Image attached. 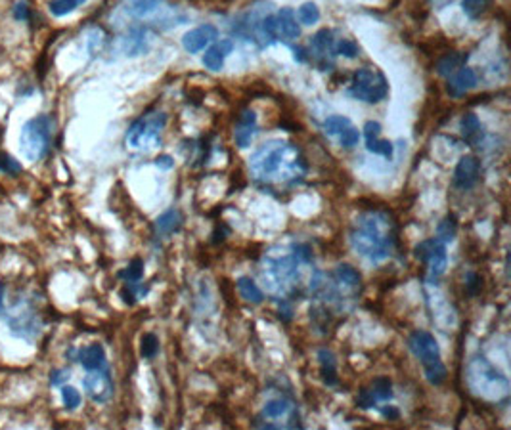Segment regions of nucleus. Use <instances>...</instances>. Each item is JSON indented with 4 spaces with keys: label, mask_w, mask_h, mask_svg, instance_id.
<instances>
[{
    "label": "nucleus",
    "mask_w": 511,
    "mask_h": 430,
    "mask_svg": "<svg viewBox=\"0 0 511 430\" xmlns=\"http://www.w3.org/2000/svg\"><path fill=\"white\" fill-rule=\"evenodd\" d=\"M62 400H64V405L67 409H77L79 405H81V394L73 386H64L62 388Z\"/></svg>",
    "instance_id": "37"
},
{
    "label": "nucleus",
    "mask_w": 511,
    "mask_h": 430,
    "mask_svg": "<svg viewBox=\"0 0 511 430\" xmlns=\"http://www.w3.org/2000/svg\"><path fill=\"white\" fill-rule=\"evenodd\" d=\"M477 83H479V79H477V73L471 67H459L448 77V94L452 98H461L467 91L475 88Z\"/></svg>",
    "instance_id": "16"
},
{
    "label": "nucleus",
    "mask_w": 511,
    "mask_h": 430,
    "mask_svg": "<svg viewBox=\"0 0 511 430\" xmlns=\"http://www.w3.org/2000/svg\"><path fill=\"white\" fill-rule=\"evenodd\" d=\"M257 113L253 110H246L240 115L238 122H236V130H234V140L236 146L241 149H246L251 146L253 138L257 136Z\"/></svg>",
    "instance_id": "15"
},
{
    "label": "nucleus",
    "mask_w": 511,
    "mask_h": 430,
    "mask_svg": "<svg viewBox=\"0 0 511 430\" xmlns=\"http://www.w3.org/2000/svg\"><path fill=\"white\" fill-rule=\"evenodd\" d=\"M276 31H278L280 39H299L301 27L297 25V16H295L292 8H282L278 12V16H276Z\"/></svg>",
    "instance_id": "18"
},
{
    "label": "nucleus",
    "mask_w": 511,
    "mask_h": 430,
    "mask_svg": "<svg viewBox=\"0 0 511 430\" xmlns=\"http://www.w3.org/2000/svg\"><path fill=\"white\" fill-rule=\"evenodd\" d=\"M182 226V214L176 209H168L156 220V231L159 236H168Z\"/></svg>",
    "instance_id": "23"
},
{
    "label": "nucleus",
    "mask_w": 511,
    "mask_h": 430,
    "mask_svg": "<svg viewBox=\"0 0 511 430\" xmlns=\"http://www.w3.org/2000/svg\"><path fill=\"white\" fill-rule=\"evenodd\" d=\"M414 255L420 262L429 264V272H431L433 277L442 276V272L447 270V247H444V243H440L439 239H425V241H421V243L415 247Z\"/></svg>",
    "instance_id": "9"
},
{
    "label": "nucleus",
    "mask_w": 511,
    "mask_h": 430,
    "mask_svg": "<svg viewBox=\"0 0 511 430\" xmlns=\"http://www.w3.org/2000/svg\"><path fill=\"white\" fill-rule=\"evenodd\" d=\"M490 6V0H461V10L466 13L467 18L477 20Z\"/></svg>",
    "instance_id": "28"
},
{
    "label": "nucleus",
    "mask_w": 511,
    "mask_h": 430,
    "mask_svg": "<svg viewBox=\"0 0 511 430\" xmlns=\"http://www.w3.org/2000/svg\"><path fill=\"white\" fill-rule=\"evenodd\" d=\"M356 404L360 405L362 409H369V407H374V405H376V396H374V392L362 388V390H360V394H358V400H356Z\"/></svg>",
    "instance_id": "41"
},
{
    "label": "nucleus",
    "mask_w": 511,
    "mask_h": 430,
    "mask_svg": "<svg viewBox=\"0 0 511 430\" xmlns=\"http://www.w3.org/2000/svg\"><path fill=\"white\" fill-rule=\"evenodd\" d=\"M289 50L293 52V58L297 59L299 64H304V62H306V58H309V56H306V52H304L303 48H301V46L289 45Z\"/></svg>",
    "instance_id": "46"
},
{
    "label": "nucleus",
    "mask_w": 511,
    "mask_h": 430,
    "mask_svg": "<svg viewBox=\"0 0 511 430\" xmlns=\"http://www.w3.org/2000/svg\"><path fill=\"white\" fill-rule=\"evenodd\" d=\"M335 277L341 287H350V289H355V287L360 285V274H358V270H356L355 266H350V264H341V266H337Z\"/></svg>",
    "instance_id": "26"
},
{
    "label": "nucleus",
    "mask_w": 511,
    "mask_h": 430,
    "mask_svg": "<svg viewBox=\"0 0 511 430\" xmlns=\"http://www.w3.org/2000/svg\"><path fill=\"white\" fill-rule=\"evenodd\" d=\"M86 0H52L50 2V12L52 16H67V13H71L73 10H77L79 6H83Z\"/></svg>",
    "instance_id": "30"
},
{
    "label": "nucleus",
    "mask_w": 511,
    "mask_h": 430,
    "mask_svg": "<svg viewBox=\"0 0 511 430\" xmlns=\"http://www.w3.org/2000/svg\"><path fill=\"white\" fill-rule=\"evenodd\" d=\"M381 413H383V417L389 419V421H396V419L401 417V411L396 409V407H383Z\"/></svg>",
    "instance_id": "47"
},
{
    "label": "nucleus",
    "mask_w": 511,
    "mask_h": 430,
    "mask_svg": "<svg viewBox=\"0 0 511 430\" xmlns=\"http://www.w3.org/2000/svg\"><path fill=\"white\" fill-rule=\"evenodd\" d=\"M372 392H374V396H376L377 400H391L393 398V385H391V379H387V377H377V379L374 380V388H372Z\"/></svg>",
    "instance_id": "36"
},
{
    "label": "nucleus",
    "mask_w": 511,
    "mask_h": 430,
    "mask_svg": "<svg viewBox=\"0 0 511 430\" xmlns=\"http://www.w3.org/2000/svg\"><path fill=\"white\" fill-rule=\"evenodd\" d=\"M238 289H240L241 298H246L251 304H260L265 301V293L259 289V285L253 281L251 277H240L238 279Z\"/></svg>",
    "instance_id": "25"
},
{
    "label": "nucleus",
    "mask_w": 511,
    "mask_h": 430,
    "mask_svg": "<svg viewBox=\"0 0 511 430\" xmlns=\"http://www.w3.org/2000/svg\"><path fill=\"white\" fill-rule=\"evenodd\" d=\"M293 257L297 258L299 262L309 264L312 260V249L309 245H295V247H293Z\"/></svg>",
    "instance_id": "40"
},
{
    "label": "nucleus",
    "mask_w": 511,
    "mask_h": 430,
    "mask_svg": "<svg viewBox=\"0 0 511 430\" xmlns=\"http://www.w3.org/2000/svg\"><path fill=\"white\" fill-rule=\"evenodd\" d=\"M84 390L98 404L110 402V398L113 396V383H111V373L108 369V364L104 367L88 371V375L84 377Z\"/></svg>",
    "instance_id": "10"
},
{
    "label": "nucleus",
    "mask_w": 511,
    "mask_h": 430,
    "mask_svg": "<svg viewBox=\"0 0 511 430\" xmlns=\"http://www.w3.org/2000/svg\"><path fill=\"white\" fill-rule=\"evenodd\" d=\"M297 258L293 257H282V258H270L268 260V270L265 272V283L268 287L276 291H285L299 277L297 272Z\"/></svg>",
    "instance_id": "8"
},
{
    "label": "nucleus",
    "mask_w": 511,
    "mask_h": 430,
    "mask_svg": "<svg viewBox=\"0 0 511 430\" xmlns=\"http://www.w3.org/2000/svg\"><path fill=\"white\" fill-rule=\"evenodd\" d=\"M311 46L312 52H314L322 62H326L328 58L331 59L333 54H335V37H333V31H331V29L318 31L311 39Z\"/></svg>",
    "instance_id": "19"
},
{
    "label": "nucleus",
    "mask_w": 511,
    "mask_h": 430,
    "mask_svg": "<svg viewBox=\"0 0 511 430\" xmlns=\"http://www.w3.org/2000/svg\"><path fill=\"white\" fill-rule=\"evenodd\" d=\"M297 18L303 25H316L318 20H320V8H318L314 2H304L303 6L299 8Z\"/></svg>",
    "instance_id": "29"
},
{
    "label": "nucleus",
    "mask_w": 511,
    "mask_h": 430,
    "mask_svg": "<svg viewBox=\"0 0 511 430\" xmlns=\"http://www.w3.org/2000/svg\"><path fill=\"white\" fill-rule=\"evenodd\" d=\"M130 10L136 13V16H149L154 13L159 8V0H129Z\"/></svg>",
    "instance_id": "34"
},
{
    "label": "nucleus",
    "mask_w": 511,
    "mask_h": 430,
    "mask_svg": "<svg viewBox=\"0 0 511 430\" xmlns=\"http://www.w3.org/2000/svg\"><path fill=\"white\" fill-rule=\"evenodd\" d=\"M318 360H320V375H322V380L326 385L335 386L339 383V377H337V369H335V356L330 352V350H320L318 354Z\"/></svg>",
    "instance_id": "22"
},
{
    "label": "nucleus",
    "mask_w": 511,
    "mask_h": 430,
    "mask_svg": "<svg viewBox=\"0 0 511 430\" xmlns=\"http://www.w3.org/2000/svg\"><path fill=\"white\" fill-rule=\"evenodd\" d=\"M69 379V371L67 369H56V371L52 373V385H62V383H65V380Z\"/></svg>",
    "instance_id": "45"
},
{
    "label": "nucleus",
    "mask_w": 511,
    "mask_h": 430,
    "mask_svg": "<svg viewBox=\"0 0 511 430\" xmlns=\"http://www.w3.org/2000/svg\"><path fill=\"white\" fill-rule=\"evenodd\" d=\"M77 360L81 361V366L86 369V371H92V369H98V367L105 366V352L102 344L98 342H92L88 347H84L81 352H79Z\"/></svg>",
    "instance_id": "20"
},
{
    "label": "nucleus",
    "mask_w": 511,
    "mask_h": 430,
    "mask_svg": "<svg viewBox=\"0 0 511 430\" xmlns=\"http://www.w3.org/2000/svg\"><path fill=\"white\" fill-rule=\"evenodd\" d=\"M29 16H31L29 4H27L25 0H20V2H18V4L13 6V18H16V20L23 21V20H27Z\"/></svg>",
    "instance_id": "42"
},
{
    "label": "nucleus",
    "mask_w": 511,
    "mask_h": 430,
    "mask_svg": "<svg viewBox=\"0 0 511 430\" xmlns=\"http://www.w3.org/2000/svg\"><path fill=\"white\" fill-rule=\"evenodd\" d=\"M52 140V122L46 115L33 117L23 124L20 134V151L27 161L37 163L46 155Z\"/></svg>",
    "instance_id": "4"
},
{
    "label": "nucleus",
    "mask_w": 511,
    "mask_h": 430,
    "mask_svg": "<svg viewBox=\"0 0 511 430\" xmlns=\"http://www.w3.org/2000/svg\"><path fill=\"white\" fill-rule=\"evenodd\" d=\"M0 173L10 174V176H18L21 173L20 161L13 159L12 155L6 151H0Z\"/></svg>",
    "instance_id": "35"
},
{
    "label": "nucleus",
    "mask_w": 511,
    "mask_h": 430,
    "mask_svg": "<svg viewBox=\"0 0 511 430\" xmlns=\"http://www.w3.org/2000/svg\"><path fill=\"white\" fill-rule=\"evenodd\" d=\"M337 140H339V144L343 146V148L350 149V148H355L356 144H358V140H360V132L350 124L349 129H345L341 134L337 136Z\"/></svg>",
    "instance_id": "38"
},
{
    "label": "nucleus",
    "mask_w": 511,
    "mask_h": 430,
    "mask_svg": "<svg viewBox=\"0 0 511 430\" xmlns=\"http://www.w3.org/2000/svg\"><path fill=\"white\" fill-rule=\"evenodd\" d=\"M0 306H2V291H0Z\"/></svg>",
    "instance_id": "49"
},
{
    "label": "nucleus",
    "mask_w": 511,
    "mask_h": 430,
    "mask_svg": "<svg viewBox=\"0 0 511 430\" xmlns=\"http://www.w3.org/2000/svg\"><path fill=\"white\" fill-rule=\"evenodd\" d=\"M410 348L423 366V373L431 385H440L448 377L447 366L440 358L439 342L427 331H414L410 337Z\"/></svg>",
    "instance_id": "3"
},
{
    "label": "nucleus",
    "mask_w": 511,
    "mask_h": 430,
    "mask_svg": "<svg viewBox=\"0 0 511 430\" xmlns=\"http://www.w3.org/2000/svg\"><path fill=\"white\" fill-rule=\"evenodd\" d=\"M167 115L163 111H151L142 119L132 122L127 132V144L132 149H154L161 144V130L165 129Z\"/></svg>",
    "instance_id": "6"
},
{
    "label": "nucleus",
    "mask_w": 511,
    "mask_h": 430,
    "mask_svg": "<svg viewBox=\"0 0 511 430\" xmlns=\"http://www.w3.org/2000/svg\"><path fill=\"white\" fill-rule=\"evenodd\" d=\"M253 178L263 184H292L306 174V161L295 146L284 140L265 141L249 159Z\"/></svg>",
    "instance_id": "1"
},
{
    "label": "nucleus",
    "mask_w": 511,
    "mask_h": 430,
    "mask_svg": "<svg viewBox=\"0 0 511 430\" xmlns=\"http://www.w3.org/2000/svg\"><path fill=\"white\" fill-rule=\"evenodd\" d=\"M461 134H464V140L469 144V146H475V144H481L483 141V127H481L479 117L475 113H466L461 117Z\"/></svg>",
    "instance_id": "21"
},
{
    "label": "nucleus",
    "mask_w": 511,
    "mask_h": 430,
    "mask_svg": "<svg viewBox=\"0 0 511 430\" xmlns=\"http://www.w3.org/2000/svg\"><path fill=\"white\" fill-rule=\"evenodd\" d=\"M140 352H142L144 358H156L157 352H159V339H157L154 333H146L140 340Z\"/></svg>",
    "instance_id": "32"
},
{
    "label": "nucleus",
    "mask_w": 511,
    "mask_h": 430,
    "mask_svg": "<svg viewBox=\"0 0 511 430\" xmlns=\"http://www.w3.org/2000/svg\"><path fill=\"white\" fill-rule=\"evenodd\" d=\"M467 291H469V295H477L481 291V276L477 274H469L467 276Z\"/></svg>",
    "instance_id": "43"
},
{
    "label": "nucleus",
    "mask_w": 511,
    "mask_h": 430,
    "mask_svg": "<svg viewBox=\"0 0 511 430\" xmlns=\"http://www.w3.org/2000/svg\"><path fill=\"white\" fill-rule=\"evenodd\" d=\"M350 124H352V122H350L349 117L331 115L326 119V122H323V130H326V134L328 136H335L337 138L345 129H349Z\"/></svg>",
    "instance_id": "27"
},
{
    "label": "nucleus",
    "mask_w": 511,
    "mask_h": 430,
    "mask_svg": "<svg viewBox=\"0 0 511 430\" xmlns=\"http://www.w3.org/2000/svg\"><path fill=\"white\" fill-rule=\"evenodd\" d=\"M471 379H479L485 383L483 386H479V394H485L490 400H498L496 396H507L510 394L507 379L496 367H492L485 358H477L471 364Z\"/></svg>",
    "instance_id": "7"
},
{
    "label": "nucleus",
    "mask_w": 511,
    "mask_h": 430,
    "mask_svg": "<svg viewBox=\"0 0 511 430\" xmlns=\"http://www.w3.org/2000/svg\"><path fill=\"white\" fill-rule=\"evenodd\" d=\"M142 276H144V262L140 258H134L125 270L119 272V277H121V279H127L129 283L140 281V277Z\"/></svg>",
    "instance_id": "31"
},
{
    "label": "nucleus",
    "mask_w": 511,
    "mask_h": 430,
    "mask_svg": "<svg viewBox=\"0 0 511 430\" xmlns=\"http://www.w3.org/2000/svg\"><path fill=\"white\" fill-rule=\"evenodd\" d=\"M121 296H123V301L127 302V304H134L136 302V295H134V289H132V287H127V289H123Z\"/></svg>",
    "instance_id": "48"
},
{
    "label": "nucleus",
    "mask_w": 511,
    "mask_h": 430,
    "mask_svg": "<svg viewBox=\"0 0 511 430\" xmlns=\"http://www.w3.org/2000/svg\"><path fill=\"white\" fill-rule=\"evenodd\" d=\"M454 236H456V219H454V216H447V219L439 224L437 238H439L440 243H448V241H452Z\"/></svg>",
    "instance_id": "33"
},
{
    "label": "nucleus",
    "mask_w": 511,
    "mask_h": 430,
    "mask_svg": "<svg viewBox=\"0 0 511 430\" xmlns=\"http://www.w3.org/2000/svg\"><path fill=\"white\" fill-rule=\"evenodd\" d=\"M358 45H356L355 40H339L335 45V54L339 56H345V58H356L358 56Z\"/></svg>",
    "instance_id": "39"
},
{
    "label": "nucleus",
    "mask_w": 511,
    "mask_h": 430,
    "mask_svg": "<svg viewBox=\"0 0 511 430\" xmlns=\"http://www.w3.org/2000/svg\"><path fill=\"white\" fill-rule=\"evenodd\" d=\"M395 231L391 228L387 216L372 212L360 219L358 226L350 231V243L358 255L369 258L372 262H379L391 255L395 247Z\"/></svg>",
    "instance_id": "2"
},
{
    "label": "nucleus",
    "mask_w": 511,
    "mask_h": 430,
    "mask_svg": "<svg viewBox=\"0 0 511 430\" xmlns=\"http://www.w3.org/2000/svg\"><path fill=\"white\" fill-rule=\"evenodd\" d=\"M234 50V42L230 39L219 40L214 45H209L207 50H205V56H203V65L207 67L209 71H220L224 67V62L226 58L232 54Z\"/></svg>",
    "instance_id": "17"
},
{
    "label": "nucleus",
    "mask_w": 511,
    "mask_h": 430,
    "mask_svg": "<svg viewBox=\"0 0 511 430\" xmlns=\"http://www.w3.org/2000/svg\"><path fill=\"white\" fill-rule=\"evenodd\" d=\"M379 132H381V124L377 121H368L364 127V141L369 153L381 155L385 159H393L395 148L389 140H379Z\"/></svg>",
    "instance_id": "14"
},
{
    "label": "nucleus",
    "mask_w": 511,
    "mask_h": 430,
    "mask_svg": "<svg viewBox=\"0 0 511 430\" xmlns=\"http://www.w3.org/2000/svg\"><path fill=\"white\" fill-rule=\"evenodd\" d=\"M347 94L364 103H379L389 94V83L385 75L374 67H362L355 71Z\"/></svg>",
    "instance_id": "5"
},
{
    "label": "nucleus",
    "mask_w": 511,
    "mask_h": 430,
    "mask_svg": "<svg viewBox=\"0 0 511 430\" xmlns=\"http://www.w3.org/2000/svg\"><path fill=\"white\" fill-rule=\"evenodd\" d=\"M263 417L266 419V421H270V429H276V423H280V421H285V424L287 426H301L297 421V413H293V405L289 400H284V398H280V400H272V402H268V404L265 405V409H263Z\"/></svg>",
    "instance_id": "13"
},
{
    "label": "nucleus",
    "mask_w": 511,
    "mask_h": 430,
    "mask_svg": "<svg viewBox=\"0 0 511 430\" xmlns=\"http://www.w3.org/2000/svg\"><path fill=\"white\" fill-rule=\"evenodd\" d=\"M481 178V161L475 155H466L458 161V165L454 168L452 184L456 190L469 192L479 184Z\"/></svg>",
    "instance_id": "11"
},
{
    "label": "nucleus",
    "mask_w": 511,
    "mask_h": 430,
    "mask_svg": "<svg viewBox=\"0 0 511 430\" xmlns=\"http://www.w3.org/2000/svg\"><path fill=\"white\" fill-rule=\"evenodd\" d=\"M217 37H219L217 27L211 25V23H205V25H200L192 29V31L184 33L182 46H184V50L190 52V54H197V52L205 50L209 45H213Z\"/></svg>",
    "instance_id": "12"
},
{
    "label": "nucleus",
    "mask_w": 511,
    "mask_h": 430,
    "mask_svg": "<svg viewBox=\"0 0 511 430\" xmlns=\"http://www.w3.org/2000/svg\"><path fill=\"white\" fill-rule=\"evenodd\" d=\"M156 165L161 168V170H168V168H173V165H175V159L168 157V155H159L156 159Z\"/></svg>",
    "instance_id": "44"
},
{
    "label": "nucleus",
    "mask_w": 511,
    "mask_h": 430,
    "mask_svg": "<svg viewBox=\"0 0 511 430\" xmlns=\"http://www.w3.org/2000/svg\"><path fill=\"white\" fill-rule=\"evenodd\" d=\"M466 58L467 56L466 54H461V52H450V54H447L444 58L439 59V64H437V73H439L440 77L448 79L454 71H458L459 67H461V64H464V59Z\"/></svg>",
    "instance_id": "24"
}]
</instances>
